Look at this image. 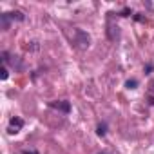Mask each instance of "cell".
Returning <instances> with one entry per match:
<instances>
[{
	"instance_id": "cell-13",
	"label": "cell",
	"mask_w": 154,
	"mask_h": 154,
	"mask_svg": "<svg viewBox=\"0 0 154 154\" xmlns=\"http://www.w3.org/2000/svg\"><path fill=\"white\" fill-rule=\"evenodd\" d=\"M150 91L154 93V82H150Z\"/></svg>"
},
{
	"instance_id": "cell-6",
	"label": "cell",
	"mask_w": 154,
	"mask_h": 154,
	"mask_svg": "<svg viewBox=\"0 0 154 154\" xmlns=\"http://www.w3.org/2000/svg\"><path fill=\"white\" fill-rule=\"evenodd\" d=\"M125 87H127V89H136V87H138V80H134V78H132V80H127V82H125Z\"/></svg>"
},
{
	"instance_id": "cell-2",
	"label": "cell",
	"mask_w": 154,
	"mask_h": 154,
	"mask_svg": "<svg viewBox=\"0 0 154 154\" xmlns=\"http://www.w3.org/2000/svg\"><path fill=\"white\" fill-rule=\"evenodd\" d=\"M53 109H58V111H62V112H71V103L67 102V100H58V102H51L49 103Z\"/></svg>"
},
{
	"instance_id": "cell-10",
	"label": "cell",
	"mask_w": 154,
	"mask_h": 154,
	"mask_svg": "<svg viewBox=\"0 0 154 154\" xmlns=\"http://www.w3.org/2000/svg\"><path fill=\"white\" fill-rule=\"evenodd\" d=\"M152 69H154V67H152V65H150V63H149V65H147V67H145V72H147V74H149V72H152Z\"/></svg>"
},
{
	"instance_id": "cell-11",
	"label": "cell",
	"mask_w": 154,
	"mask_h": 154,
	"mask_svg": "<svg viewBox=\"0 0 154 154\" xmlns=\"http://www.w3.org/2000/svg\"><path fill=\"white\" fill-rule=\"evenodd\" d=\"M134 18H136V20H138V22H141V20H143V17H141V13H138V15H136V17H134Z\"/></svg>"
},
{
	"instance_id": "cell-7",
	"label": "cell",
	"mask_w": 154,
	"mask_h": 154,
	"mask_svg": "<svg viewBox=\"0 0 154 154\" xmlns=\"http://www.w3.org/2000/svg\"><path fill=\"white\" fill-rule=\"evenodd\" d=\"M8 76H9L8 69H6V67H2V69H0V78H2V80H8Z\"/></svg>"
},
{
	"instance_id": "cell-1",
	"label": "cell",
	"mask_w": 154,
	"mask_h": 154,
	"mask_svg": "<svg viewBox=\"0 0 154 154\" xmlns=\"http://www.w3.org/2000/svg\"><path fill=\"white\" fill-rule=\"evenodd\" d=\"M22 127H24V120H22V118H18V116H15V118H11V122H9L8 132H9V134H17Z\"/></svg>"
},
{
	"instance_id": "cell-4",
	"label": "cell",
	"mask_w": 154,
	"mask_h": 154,
	"mask_svg": "<svg viewBox=\"0 0 154 154\" xmlns=\"http://www.w3.org/2000/svg\"><path fill=\"white\" fill-rule=\"evenodd\" d=\"M9 18H13V20L17 18V20H20V22H22L26 17H24V13H20V11H11V13H9Z\"/></svg>"
},
{
	"instance_id": "cell-9",
	"label": "cell",
	"mask_w": 154,
	"mask_h": 154,
	"mask_svg": "<svg viewBox=\"0 0 154 154\" xmlns=\"http://www.w3.org/2000/svg\"><path fill=\"white\" fill-rule=\"evenodd\" d=\"M22 154H38V150H27L26 149V150H22Z\"/></svg>"
},
{
	"instance_id": "cell-14",
	"label": "cell",
	"mask_w": 154,
	"mask_h": 154,
	"mask_svg": "<svg viewBox=\"0 0 154 154\" xmlns=\"http://www.w3.org/2000/svg\"><path fill=\"white\" fill-rule=\"evenodd\" d=\"M100 154H105V152H100Z\"/></svg>"
},
{
	"instance_id": "cell-3",
	"label": "cell",
	"mask_w": 154,
	"mask_h": 154,
	"mask_svg": "<svg viewBox=\"0 0 154 154\" xmlns=\"http://www.w3.org/2000/svg\"><path fill=\"white\" fill-rule=\"evenodd\" d=\"M0 24H2V29H9V13H2L0 15Z\"/></svg>"
},
{
	"instance_id": "cell-12",
	"label": "cell",
	"mask_w": 154,
	"mask_h": 154,
	"mask_svg": "<svg viewBox=\"0 0 154 154\" xmlns=\"http://www.w3.org/2000/svg\"><path fill=\"white\" fill-rule=\"evenodd\" d=\"M149 103H150V105H154V96H150V98H149Z\"/></svg>"
},
{
	"instance_id": "cell-5",
	"label": "cell",
	"mask_w": 154,
	"mask_h": 154,
	"mask_svg": "<svg viewBox=\"0 0 154 154\" xmlns=\"http://www.w3.org/2000/svg\"><path fill=\"white\" fill-rule=\"evenodd\" d=\"M96 132H98V136H105L107 134V125L105 123H100L98 129H96Z\"/></svg>"
},
{
	"instance_id": "cell-8",
	"label": "cell",
	"mask_w": 154,
	"mask_h": 154,
	"mask_svg": "<svg viewBox=\"0 0 154 154\" xmlns=\"http://www.w3.org/2000/svg\"><path fill=\"white\" fill-rule=\"evenodd\" d=\"M129 15H131V9H129V8H125V9L122 11V15H120V17H129Z\"/></svg>"
}]
</instances>
